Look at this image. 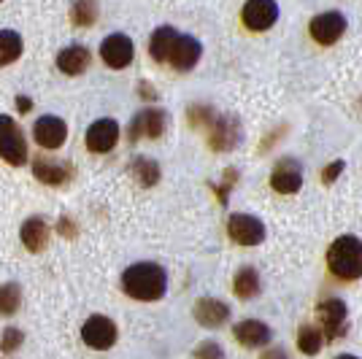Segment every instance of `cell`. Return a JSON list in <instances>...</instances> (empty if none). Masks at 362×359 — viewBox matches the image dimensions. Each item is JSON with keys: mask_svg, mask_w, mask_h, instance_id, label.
I'll use <instances>...</instances> for the list:
<instances>
[{"mask_svg": "<svg viewBox=\"0 0 362 359\" xmlns=\"http://www.w3.org/2000/svg\"><path fill=\"white\" fill-rule=\"evenodd\" d=\"M308 33H311V38H314L317 44L330 46L346 33V16L341 14V11H325V14H317L314 19H311V25H308Z\"/></svg>", "mask_w": 362, "mask_h": 359, "instance_id": "ba28073f", "label": "cell"}, {"mask_svg": "<svg viewBox=\"0 0 362 359\" xmlns=\"http://www.w3.org/2000/svg\"><path fill=\"white\" fill-rule=\"evenodd\" d=\"M317 316L319 322H322V332H325V338H330V341H335V338H341L344 332H346V302L338 298H330V300H322L317 305Z\"/></svg>", "mask_w": 362, "mask_h": 359, "instance_id": "5b68a950", "label": "cell"}, {"mask_svg": "<svg viewBox=\"0 0 362 359\" xmlns=\"http://www.w3.org/2000/svg\"><path fill=\"white\" fill-rule=\"evenodd\" d=\"M241 141V127L233 117H214L211 122V135H209V143L214 151H227L233 149L235 143Z\"/></svg>", "mask_w": 362, "mask_h": 359, "instance_id": "5bb4252c", "label": "cell"}, {"mask_svg": "<svg viewBox=\"0 0 362 359\" xmlns=\"http://www.w3.org/2000/svg\"><path fill=\"white\" fill-rule=\"evenodd\" d=\"M130 173L136 176L144 187H154L157 181H160V165L149 160V157H138L136 163L130 165Z\"/></svg>", "mask_w": 362, "mask_h": 359, "instance_id": "484cf974", "label": "cell"}, {"mask_svg": "<svg viewBox=\"0 0 362 359\" xmlns=\"http://www.w3.org/2000/svg\"><path fill=\"white\" fill-rule=\"evenodd\" d=\"M81 338H84V343L90 346V348H95V351H106V348H111V346L117 343V324H114L108 316L95 314L84 322Z\"/></svg>", "mask_w": 362, "mask_h": 359, "instance_id": "52a82bcc", "label": "cell"}, {"mask_svg": "<svg viewBox=\"0 0 362 359\" xmlns=\"http://www.w3.org/2000/svg\"><path fill=\"white\" fill-rule=\"evenodd\" d=\"M335 359H360V357H354V354H341V357H335Z\"/></svg>", "mask_w": 362, "mask_h": 359, "instance_id": "d6a6232c", "label": "cell"}, {"mask_svg": "<svg viewBox=\"0 0 362 359\" xmlns=\"http://www.w3.org/2000/svg\"><path fill=\"white\" fill-rule=\"evenodd\" d=\"M233 335L238 338V343H243L246 348H259V346H268L273 338L271 327L259 319H246V322H238Z\"/></svg>", "mask_w": 362, "mask_h": 359, "instance_id": "2e32d148", "label": "cell"}, {"mask_svg": "<svg viewBox=\"0 0 362 359\" xmlns=\"http://www.w3.org/2000/svg\"><path fill=\"white\" fill-rule=\"evenodd\" d=\"M195 359H225V351H222L219 343L206 341V343H200V348L195 351Z\"/></svg>", "mask_w": 362, "mask_h": 359, "instance_id": "f1b7e54d", "label": "cell"}, {"mask_svg": "<svg viewBox=\"0 0 362 359\" xmlns=\"http://www.w3.org/2000/svg\"><path fill=\"white\" fill-rule=\"evenodd\" d=\"M179 41V33L173 28H157L151 33V41H149V54L157 62H168L170 60V52H173V44Z\"/></svg>", "mask_w": 362, "mask_h": 359, "instance_id": "ffe728a7", "label": "cell"}, {"mask_svg": "<svg viewBox=\"0 0 362 359\" xmlns=\"http://www.w3.org/2000/svg\"><path fill=\"white\" fill-rule=\"evenodd\" d=\"M71 19H74L78 28H84V25H95V19H98V6L95 3H76L74 11H71Z\"/></svg>", "mask_w": 362, "mask_h": 359, "instance_id": "4316f807", "label": "cell"}, {"mask_svg": "<svg viewBox=\"0 0 362 359\" xmlns=\"http://www.w3.org/2000/svg\"><path fill=\"white\" fill-rule=\"evenodd\" d=\"M165 111L163 108H144L141 114H136V119L130 122V130H127V138L136 143L141 138H160L163 130H165Z\"/></svg>", "mask_w": 362, "mask_h": 359, "instance_id": "8fae6325", "label": "cell"}, {"mask_svg": "<svg viewBox=\"0 0 362 359\" xmlns=\"http://www.w3.org/2000/svg\"><path fill=\"white\" fill-rule=\"evenodd\" d=\"M22 57V35L16 30H0V68Z\"/></svg>", "mask_w": 362, "mask_h": 359, "instance_id": "603a6c76", "label": "cell"}, {"mask_svg": "<svg viewBox=\"0 0 362 359\" xmlns=\"http://www.w3.org/2000/svg\"><path fill=\"white\" fill-rule=\"evenodd\" d=\"M271 187L276 189V192H281V195H295V192L303 187L300 163H298V160H292V157L279 160L276 167H273V173H271Z\"/></svg>", "mask_w": 362, "mask_h": 359, "instance_id": "7c38bea8", "label": "cell"}, {"mask_svg": "<svg viewBox=\"0 0 362 359\" xmlns=\"http://www.w3.org/2000/svg\"><path fill=\"white\" fill-rule=\"evenodd\" d=\"M195 319L209 329L222 327L227 319H230V305L222 302V300L214 298H200L195 305Z\"/></svg>", "mask_w": 362, "mask_h": 359, "instance_id": "e0dca14e", "label": "cell"}, {"mask_svg": "<svg viewBox=\"0 0 362 359\" xmlns=\"http://www.w3.org/2000/svg\"><path fill=\"white\" fill-rule=\"evenodd\" d=\"M233 292L241 300H252L255 295H259V273H257L255 268H241L235 273Z\"/></svg>", "mask_w": 362, "mask_h": 359, "instance_id": "7402d4cb", "label": "cell"}, {"mask_svg": "<svg viewBox=\"0 0 362 359\" xmlns=\"http://www.w3.org/2000/svg\"><path fill=\"white\" fill-rule=\"evenodd\" d=\"M19 238H22L28 252L38 254V252H44L46 243H49V225H46L41 216H30L22 225V230H19Z\"/></svg>", "mask_w": 362, "mask_h": 359, "instance_id": "d6986e66", "label": "cell"}, {"mask_svg": "<svg viewBox=\"0 0 362 359\" xmlns=\"http://www.w3.org/2000/svg\"><path fill=\"white\" fill-rule=\"evenodd\" d=\"M322 343H325V335H322V329L314 327V324H303L298 329V348H300L303 354H308V357H314L322 351Z\"/></svg>", "mask_w": 362, "mask_h": 359, "instance_id": "cb8c5ba5", "label": "cell"}, {"mask_svg": "<svg viewBox=\"0 0 362 359\" xmlns=\"http://www.w3.org/2000/svg\"><path fill=\"white\" fill-rule=\"evenodd\" d=\"M57 68L68 76H78L90 68V49L81 44L65 46L60 54H57Z\"/></svg>", "mask_w": 362, "mask_h": 359, "instance_id": "ac0fdd59", "label": "cell"}, {"mask_svg": "<svg viewBox=\"0 0 362 359\" xmlns=\"http://www.w3.org/2000/svg\"><path fill=\"white\" fill-rule=\"evenodd\" d=\"M344 167H346V165H344V160H335V163L327 165V167L322 170V181H325V184H332V181L341 176V170H344Z\"/></svg>", "mask_w": 362, "mask_h": 359, "instance_id": "f546056e", "label": "cell"}, {"mask_svg": "<svg viewBox=\"0 0 362 359\" xmlns=\"http://www.w3.org/2000/svg\"><path fill=\"white\" fill-rule=\"evenodd\" d=\"M117 141H119V124L117 119H98L92 122L90 127H87V135H84V143H87V149L95 151V154H106L117 146Z\"/></svg>", "mask_w": 362, "mask_h": 359, "instance_id": "9c48e42d", "label": "cell"}, {"mask_svg": "<svg viewBox=\"0 0 362 359\" xmlns=\"http://www.w3.org/2000/svg\"><path fill=\"white\" fill-rule=\"evenodd\" d=\"M122 289L136 300H160L168 289V273L154 262H138L122 273Z\"/></svg>", "mask_w": 362, "mask_h": 359, "instance_id": "6da1fadb", "label": "cell"}, {"mask_svg": "<svg viewBox=\"0 0 362 359\" xmlns=\"http://www.w3.org/2000/svg\"><path fill=\"white\" fill-rule=\"evenodd\" d=\"M241 19L249 30L255 33L271 30L273 25H276V19H279V6L273 0H249L243 6Z\"/></svg>", "mask_w": 362, "mask_h": 359, "instance_id": "30bf717a", "label": "cell"}, {"mask_svg": "<svg viewBox=\"0 0 362 359\" xmlns=\"http://www.w3.org/2000/svg\"><path fill=\"white\" fill-rule=\"evenodd\" d=\"M22 302V286L16 281L0 284V316H14Z\"/></svg>", "mask_w": 362, "mask_h": 359, "instance_id": "d4e9b609", "label": "cell"}, {"mask_svg": "<svg viewBox=\"0 0 362 359\" xmlns=\"http://www.w3.org/2000/svg\"><path fill=\"white\" fill-rule=\"evenodd\" d=\"M0 157L14 167H22L28 163V141L22 127L14 122V117L0 114Z\"/></svg>", "mask_w": 362, "mask_h": 359, "instance_id": "3957f363", "label": "cell"}, {"mask_svg": "<svg viewBox=\"0 0 362 359\" xmlns=\"http://www.w3.org/2000/svg\"><path fill=\"white\" fill-rule=\"evenodd\" d=\"M136 57V46L127 35L122 33H114V35H106L103 44H100V60L106 62L111 71H122L127 68Z\"/></svg>", "mask_w": 362, "mask_h": 359, "instance_id": "8992f818", "label": "cell"}, {"mask_svg": "<svg viewBox=\"0 0 362 359\" xmlns=\"http://www.w3.org/2000/svg\"><path fill=\"white\" fill-rule=\"evenodd\" d=\"M200 54H203V46L197 38L192 35H179V41L173 44V52H170V65L176 68V71H192L200 60Z\"/></svg>", "mask_w": 362, "mask_h": 359, "instance_id": "9a60e30c", "label": "cell"}, {"mask_svg": "<svg viewBox=\"0 0 362 359\" xmlns=\"http://www.w3.org/2000/svg\"><path fill=\"white\" fill-rule=\"evenodd\" d=\"M33 138L41 149H60L68 138V124L60 117H41L33 124Z\"/></svg>", "mask_w": 362, "mask_h": 359, "instance_id": "4fadbf2b", "label": "cell"}, {"mask_svg": "<svg viewBox=\"0 0 362 359\" xmlns=\"http://www.w3.org/2000/svg\"><path fill=\"white\" fill-rule=\"evenodd\" d=\"M33 173H35V179L49 184V187H60V184H65V181L71 179V173H68L65 165L49 163V160H35Z\"/></svg>", "mask_w": 362, "mask_h": 359, "instance_id": "44dd1931", "label": "cell"}, {"mask_svg": "<svg viewBox=\"0 0 362 359\" xmlns=\"http://www.w3.org/2000/svg\"><path fill=\"white\" fill-rule=\"evenodd\" d=\"M327 268L341 281L362 278V240L357 235H341L327 249Z\"/></svg>", "mask_w": 362, "mask_h": 359, "instance_id": "7a4b0ae2", "label": "cell"}, {"mask_svg": "<svg viewBox=\"0 0 362 359\" xmlns=\"http://www.w3.org/2000/svg\"><path fill=\"white\" fill-rule=\"evenodd\" d=\"M227 235L238 246H259L265 240V225L252 213H233L227 219Z\"/></svg>", "mask_w": 362, "mask_h": 359, "instance_id": "277c9868", "label": "cell"}, {"mask_svg": "<svg viewBox=\"0 0 362 359\" xmlns=\"http://www.w3.org/2000/svg\"><path fill=\"white\" fill-rule=\"evenodd\" d=\"M259 359H289V357H287V351H284V348H276V346H273V348H268Z\"/></svg>", "mask_w": 362, "mask_h": 359, "instance_id": "4dcf8cb0", "label": "cell"}, {"mask_svg": "<svg viewBox=\"0 0 362 359\" xmlns=\"http://www.w3.org/2000/svg\"><path fill=\"white\" fill-rule=\"evenodd\" d=\"M22 341H25V335H22V329H16V327H6L3 329V338H0V348L3 351H16L19 346H22Z\"/></svg>", "mask_w": 362, "mask_h": 359, "instance_id": "83f0119b", "label": "cell"}, {"mask_svg": "<svg viewBox=\"0 0 362 359\" xmlns=\"http://www.w3.org/2000/svg\"><path fill=\"white\" fill-rule=\"evenodd\" d=\"M16 105H19V111H22V114H25V111H30V98H22V95H19V98H16Z\"/></svg>", "mask_w": 362, "mask_h": 359, "instance_id": "1f68e13d", "label": "cell"}]
</instances>
